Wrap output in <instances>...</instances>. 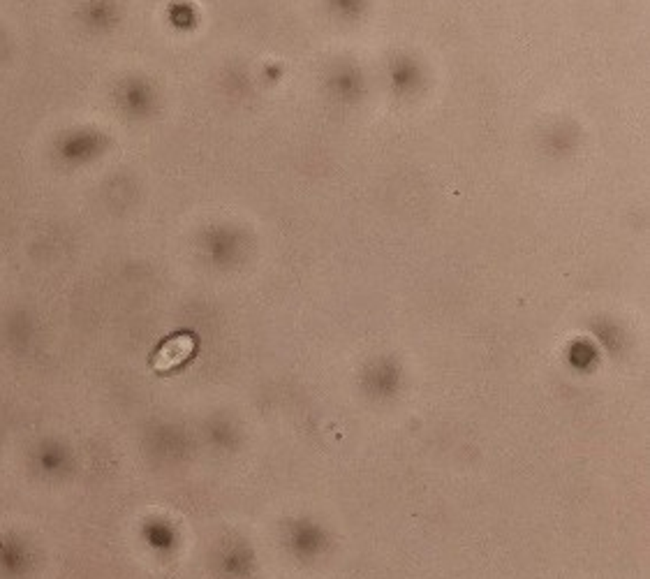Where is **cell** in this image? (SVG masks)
Instances as JSON below:
<instances>
[{
  "mask_svg": "<svg viewBox=\"0 0 650 579\" xmlns=\"http://www.w3.org/2000/svg\"><path fill=\"white\" fill-rule=\"evenodd\" d=\"M190 352H192V339L190 336L171 339L160 348V352L155 354L153 368L155 371H169V368H174L176 364H181Z\"/></svg>",
  "mask_w": 650,
  "mask_h": 579,
  "instance_id": "1",
  "label": "cell"
}]
</instances>
